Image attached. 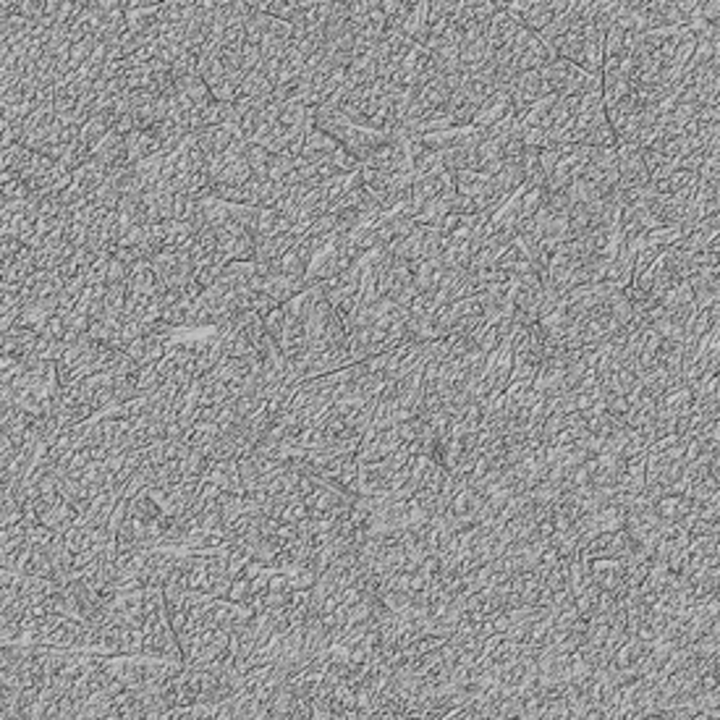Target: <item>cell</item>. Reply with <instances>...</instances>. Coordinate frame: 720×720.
Returning a JSON list of instances; mask_svg holds the SVG:
<instances>
[{
    "instance_id": "6da1fadb",
    "label": "cell",
    "mask_w": 720,
    "mask_h": 720,
    "mask_svg": "<svg viewBox=\"0 0 720 720\" xmlns=\"http://www.w3.org/2000/svg\"><path fill=\"white\" fill-rule=\"evenodd\" d=\"M396 94H399V84L375 82V84H367V87H357L340 103L338 111L343 113L351 123H357V126L390 134Z\"/></svg>"
},
{
    "instance_id": "7a4b0ae2",
    "label": "cell",
    "mask_w": 720,
    "mask_h": 720,
    "mask_svg": "<svg viewBox=\"0 0 720 720\" xmlns=\"http://www.w3.org/2000/svg\"><path fill=\"white\" fill-rule=\"evenodd\" d=\"M357 260L360 257H357V252L349 242V233H343V231L333 233L325 242V247L317 252L315 260L310 262V268H307V275H304L307 289H315V286H322V283L333 281L338 275H343Z\"/></svg>"
},
{
    "instance_id": "3957f363",
    "label": "cell",
    "mask_w": 720,
    "mask_h": 720,
    "mask_svg": "<svg viewBox=\"0 0 720 720\" xmlns=\"http://www.w3.org/2000/svg\"><path fill=\"white\" fill-rule=\"evenodd\" d=\"M142 657L147 660H160V663H173V666H183V653H181L179 639L173 624L168 618L165 610V600L155 606L150 613L147 624H144V636H142Z\"/></svg>"
},
{
    "instance_id": "277c9868",
    "label": "cell",
    "mask_w": 720,
    "mask_h": 720,
    "mask_svg": "<svg viewBox=\"0 0 720 720\" xmlns=\"http://www.w3.org/2000/svg\"><path fill=\"white\" fill-rule=\"evenodd\" d=\"M293 37H296V29L291 24L281 22L271 14H262L254 8L252 19L247 24V43L249 45L260 47L262 53V61H275V58H283L286 50L291 47Z\"/></svg>"
},
{
    "instance_id": "5b68a950",
    "label": "cell",
    "mask_w": 720,
    "mask_h": 720,
    "mask_svg": "<svg viewBox=\"0 0 720 720\" xmlns=\"http://www.w3.org/2000/svg\"><path fill=\"white\" fill-rule=\"evenodd\" d=\"M542 76L547 82L550 94H558V97H585L589 92L603 90V76H595L563 58H556L553 64L542 68Z\"/></svg>"
},
{
    "instance_id": "8992f818",
    "label": "cell",
    "mask_w": 720,
    "mask_h": 720,
    "mask_svg": "<svg viewBox=\"0 0 720 720\" xmlns=\"http://www.w3.org/2000/svg\"><path fill=\"white\" fill-rule=\"evenodd\" d=\"M547 361V351L542 343L540 328L527 325L514 338V370H511V383H535L540 375L542 364Z\"/></svg>"
},
{
    "instance_id": "52a82bcc",
    "label": "cell",
    "mask_w": 720,
    "mask_h": 720,
    "mask_svg": "<svg viewBox=\"0 0 720 720\" xmlns=\"http://www.w3.org/2000/svg\"><path fill=\"white\" fill-rule=\"evenodd\" d=\"M301 158H304V163L333 165L338 173H357V171H361L360 160L351 158L333 136L320 132V129H315L312 134L307 136V142L301 147Z\"/></svg>"
},
{
    "instance_id": "ba28073f",
    "label": "cell",
    "mask_w": 720,
    "mask_h": 720,
    "mask_svg": "<svg viewBox=\"0 0 720 720\" xmlns=\"http://www.w3.org/2000/svg\"><path fill=\"white\" fill-rule=\"evenodd\" d=\"M566 8V3H529V0H514V3H506V11L517 19L524 29L540 35L542 29H547L553 19Z\"/></svg>"
},
{
    "instance_id": "9c48e42d",
    "label": "cell",
    "mask_w": 720,
    "mask_h": 720,
    "mask_svg": "<svg viewBox=\"0 0 720 720\" xmlns=\"http://www.w3.org/2000/svg\"><path fill=\"white\" fill-rule=\"evenodd\" d=\"M506 90H508L511 100H514V111H517V115H524V113L529 111L538 100H542V97L550 94L547 82H545V76H542V71H524V74H518V76H514V79L506 84Z\"/></svg>"
},
{
    "instance_id": "30bf717a",
    "label": "cell",
    "mask_w": 720,
    "mask_h": 720,
    "mask_svg": "<svg viewBox=\"0 0 720 720\" xmlns=\"http://www.w3.org/2000/svg\"><path fill=\"white\" fill-rule=\"evenodd\" d=\"M514 113L517 111H514V100H511L508 90H506V87H498V90L482 103V108L477 111L472 126H477V129H493L496 123L506 121V118L514 115Z\"/></svg>"
},
{
    "instance_id": "8fae6325",
    "label": "cell",
    "mask_w": 720,
    "mask_h": 720,
    "mask_svg": "<svg viewBox=\"0 0 720 720\" xmlns=\"http://www.w3.org/2000/svg\"><path fill=\"white\" fill-rule=\"evenodd\" d=\"M204 485H212L231 496H244V479H242V467L239 459L228 461H212L210 472L204 477Z\"/></svg>"
},
{
    "instance_id": "7c38bea8",
    "label": "cell",
    "mask_w": 720,
    "mask_h": 720,
    "mask_svg": "<svg viewBox=\"0 0 720 720\" xmlns=\"http://www.w3.org/2000/svg\"><path fill=\"white\" fill-rule=\"evenodd\" d=\"M92 160H94V163H100V165H103V168H108V171H121V168H129V165H126V136L111 132V134L105 136V139H103V142L94 147Z\"/></svg>"
},
{
    "instance_id": "4fadbf2b",
    "label": "cell",
    "mask_w": 720,
    "mask_h": 720,
    "mask_svg": "<svg viewBox=\"0 0 720 720\" xmlns=\"http://www.w3.org/2000/svg\"><path fill=\"white\" fill-rule=\"evenodd\" d=\"M40 32V26L19 14H3V50L22 45Z\"/></svg>"
},
{
    "instance_id": "5bb4252c",
    "label": "cell",
    "mask_w": 720,
    "mask_h": 720,
    "mask_svg": "<svg viewBox=\"0 0 720 720\" xmlns=\"http://www.w3.org/2000/svg\"><path fill=\"white\" fill-rule=\"evenodd\" d=\"M158 153H163V147H160V142L150 132H132V134H126V165L129 168H134L142 160L153 158Z\"/></svg>"
},
{
    "instance_id": "9a60e30c",
    "label": "cell",
    "mask_w": 720,
    "mask_h": 720,
    "mask_svg": "<svg viewBox=\"0 0 720 720\" xmlns=\"http://www.w3.org/2000/svg\"><path fill=\"white\" fill-rule=\"evenodd\" d=\"M401 32H404L411 43H417V45H428V40H429V3H425V0L414 3V8H411L409 19H406L404 26H401Z\"/></svg>"
},
{
    "instance_id": "2e32d148",
    "label": "cell",
    "mask_w": 720,
    "mask_h": 720,
    "mask_svg": "<svg viewBox=\"0 0 720 720\" xmlns=\"http://www.w3.org/2000/svg\"><path fill=\"white\" fill-rule=\"evenodd\" d=\"M380 8H383L388 29H401L409 19V14H411V8H414V3L411 0H380Z\"/></svg>"
}]
</instances>
